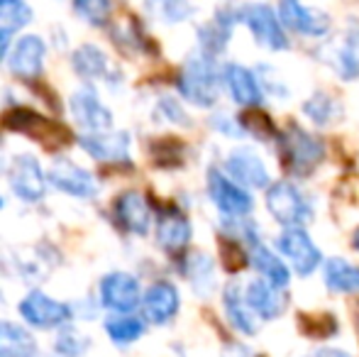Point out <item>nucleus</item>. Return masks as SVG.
Segmentation results:
<instances>
[{"label":"nucleus","mask_w":359,"mask_h":357,"mask_svg":"<svg viewBox=\"0 0 359 357\" xmlns=\"http://www.w3.org/2000/svg\"><path fill=\"white\" fill-rule=\"evenodd\" d=\"M217 72L210 54L191 57L179 76V90L189 103L210 108L217 100Z\"/></svg>","instance_id":"obj_1"},{"label":"nucleus","mask_w":359,"mask_h":357,"mask_svg":"<svg viewBox=\"0 0 359 357\" xmlns=\"http://www.w3.org/2000/svg\"><path fill=\"white\" fill-rule=\"evenodd\" d=\"M266 208L286 228H303L306 223L313 220V208L303 194L288 181H279L271 184L266 191Z\"/></svg>","instance_id":"obj_2"},{"label":"nucleus","mask_w":359,"mask_h":357,"mask_svg":"<svg viewBox=\"0 0 359 357\" xmlns=\"http://www.w3.org/2000/svg\"><path fill=\"white\" fill-rule=\"evenodd\" d=\"M281 152H284L286 167L291 169L293 174L308 177V174L323 162L325 147H323V142L318 137H313L306 130L291 125V128L281 135Z\"/></svg>","instance_id":"obj_3"},{"label":"nucleus","mask_w":359,"mask_h":357,"mask_svg":"<svg viewBox=\"0 0 359 357\" xmlns=\"http://www.w3.org/2000/svg\"><path fill=\"white\" fill-rule=\"evenodd\" d=\"M240 20L250 27L252 37L257 44L271 49V52H281L288 47V37L284 32V22L279 15L269 8L266 3H250L240 10Z\"/></svg>","instance_id":"obj_4"},{"label":"nucleus","mask_w":359,"mask_h":357,"mask_svg":"<svg viewBox=\"0 0 359 357\" xmlns=\"http://www.w3.org/2000/svg\"><path fill=\"white\" fill-rule=\"evenodd\" d=\"M3 123L5 128L15 130V133H22L25 137H32V140H39L42 144L47 147H59V144L69 142L67 137V128H62L59 123L54 120L44 118V115L34 113L29 108H13L3 115Z\"/></svg>","instance_id":"obj_5"},{"label":"nucleus","mask_w":359,"mask_h":357,"mask_svg":"<svg viewBox=\"0 0 359 357\" xmlns=\"http://www.w3.org/2000/svg\"><path fill=\"white\" fill-rule=\"evenodd\" d=\"M208 196L215 203V208L227 218H247L255 208L252 196L235 179L217 172V169L208 172Z\"/></svg>","instance_id":"obj_6"},{"label":"nucleus","mask_w":359,"mask_h":357,"mask_svg":"<svg viewBox=\"0 0 359 357\" xmlns=\"http://www.w3.org/2000/svg\"><path fill=\"white\" fill-rule=\"evenodd\" d=\"M20 316H22L32 328L49 330V328H59V325H64L67 321H72L74 311H72V306L64 304V301H57L44 294V291L34 289L20 301Z\"/></svg>","instance_id":"obj_7"},{"label":"nucleus","mask_w":359,"mask_h":357,"mask_svg":"<svg viewBox=\"0 0 359 357\" xmlns=\"http://www.w3.org/2000/svg\"><path fill=\"white\" fill-rule=\"evenodd\" d=\"M100 301L115 314H133L142 304V289L137 276L128 271H110L100 279Z\"/></svg>","instance_id":"obj_8"},{"label":"nucleus","mask_w":359,"mask_h":357,"mask_svg":"<svg viewBox=\"0 0 359 357\" xmlns=\"http://www.w3.org/2000/svg\"><path fill=\"white\" fill-rule=\"evenodd\" d=\"M276 248L284 257L291 262V267L301 276H311L318 269L323 255L318 250V245L311 240V235L303 228H286L281 233V238L276 240Z\"/></svg>","instance_id":"obj_9"},{"label":"nucleus","mask_w":359,"mask_h":357,"mask_svg":"<svg viewBox=\"0 0 359 357\" xmlns=\"http://www.w3.org/2000/svg\"><path fill=\"white\" fill-rule=\"evenodd\" d=\"M10 186L15 196L27 203L42 201L47 194V174L42 172V164L34 154H20L15 157L13 169H10Z\"/></svg>","instance_id":"obj_10"},{"label":"nucleus","mask_w":359,"mask_h":357,"mask_svg":"<svg viewBox=\"0 0 359 357\" xmlns=\"http://www.w3.org/2000/svg\"><path fill=\"white\" fill-rule=\"evenodd\" d=\"M49 184L54 189L64 191L67 196H76V198H93L98 196V181L90 172L83 167L74 164L72 159H54L47 174Z\"/></svg>","instance_id":"obj_11"},{"label":"nucleus","mask_w":359,"mask_h":357,"mask_svg":"<svg viewBox=\"0 0 359 357\" xmlns=\"http://www.w3.org/2000/svg\"><path fill=\"white\" fill-rule=\"evenodd\" d=\"M69 108H72L74 120L79 128L86 130V135L93 133H108L113 128V113L103 105V100L95 95V90L81 88L69 98Z\"/></svg>","instance_id":"obj_12"},{"label":"nucleus","mask_w":359,"mask_h":357,"mask_svg":"<svg viewBox=\"0 0 359 357\" xmlns=\"http://www.w3.org/2000/svg\"><path fill=\"white\" fill-rule=\"evenodd\" d=\"M44 57H47V44L37 34H22L15 42L13 52L8 57V67L22 81H32V79L42 76Z\"/></svg>","instance_id":"obj_13"},{"label":"nucleus","mask_w":359,"mask_h":357,"mask_svg":"<svg viewBox=\"0 0 359 357\" xmlns=\"http://www.w3.org/2000/svg\"><path fill=\"white\" fill-rule=\"evenodd\" d=\"M279 20L288 29L308 37H323L330 29V18L327 13L316 8H308L301 0H281L279 3Z\"/></svg>","instance_id":"obj_14"},{"label":"nucleus","mask_w":359,"mask_h":357,"mask_svg":"<svg viewBox=\"0 0 359 357\" xmlns=\"http://www.w3.org/2000/svg\"><path fill=\"white\" fill-rule=\"evenodd\" d=\"M181 306V296L171 281H154L142 296V314L149 323L166 325L176 318Z\"/></svg>","instance_id":"obj_15"},{"label":"nucleus","mask_w":359,"mask_h":357,"mask_svg":"<svg viewBox=\"0 0 359 357\" xmlns=\"http://www.w3.org/2000/svg\"><path fill=\"white\" fill-rule=\"evenodd\" d=\"M120 228L135 235H147L151 225V208L140 191H123L113 203Z\"/></svg>","instance_id":"obj_16"},{"label":"nucleus","mask_w":359,"mask_h":357,"mask_svg":"<svg viewBox=\"0 0 359 357\" xmlns=\"http://www.w3.org/2000/svg\"><path fill=\"white\" fill-rule=\"evenodd\" d=\"M227 174L242 186L250 189H266L269 186V169L252 147H240L227 157Z\"/></svg>","instance_id":"obj_17"},{"label":"nucleus","mask_w":359,"mask_h":357,"mask_svg":"<svg viewBox=\"0 0 359 357\" xmlns=\"http://www.w3.org/2000/svg\"><path fill=\"white\" fill-rule=\"evenodd\" d=\"M247 304L262 321H274L286 311V291L269 284L266 279H255L245 289Z\"/></svg>","instance_id":"obj_18"},{"label":"nucleus","mask_w":359,"mask_h":357,"mask_svg":"<svg viewBox=\"0 0 359 357\" xmlns=\"http://www.w3.org/2000/svg\"><path fill=\"white\" fill-rule=\"evenodd\" d=\"M79 144L100 162H128L130 157V135L128 133H93L81 135Z\"/></svg>","instance_id":"obj_19"},{"label":"nucleus","mask_w":359,"mask_h":357,"mask_svg":"<svg viewBox=\"0 0 359 357\" xmlns=\"http://www.w3.org/2000/svg\"><path fill=\"white\" fill-rule=\"evenodd\" d=\"M222 309H225V316L230 321V325L242 335H257L259 330V318L257 314L250 309L247 304L245 291L240 289V284H227L225 291H222Z\"/></svg>","instance_id":"obj_20"},{"label":"nucleus","mask_w":359,"mask_h":357,"mask_svg":"<svg viewBox=\"0 0 359 357\" xmlns=\"http://www.w3.org/2000/svg\"><path fill=\"white\" fill-rule=\"evenodd\" d=\"M191 235H194V228H191L189 218L179 210H166L156 220V243L169 255L186 250V245L191 243Z\"/></svg>","instance_id":"obj_21"},{"label":"nucleus","mask_w":359,"mask_h":357,"mask_svg":"<svg viewBox=\"0 0 359 357\" xmlns=\"http://www.w3.org/2000/svg\"><path fill=\"white\" fill-rule=\"evenodd\" d=\"M250 262L255 264V269L259 271L262 279H266L269 284L286 289L291 281V271H288L286 262L276 252H271L266 245H262L259 240L250 245Z\"/></svg>","instance_id":"obj_22"},{"label":"nucleus","mask_w":359,"mask_h":357,"mask_svg":"<svg viewBox=\"0 0 359 357\" xmlns=\"http://www.w3.org/2000/svg\"><path fill=\"white\" fill-rule=\"evenodd\" d=\"M225 83L230 95L235 98V103L240 105H259L262 103V86L257 81V76L247 67L240 64H227L225 67Z\"/></svg>","instance_id":"obj_23"},{"label":"nucleus","mask_w":359,"mask_h":357,"mask_svg":"<svg viewBox=\"0 0 359 357\" xmlns=\"http://www.w3.org/2000/svg\"><path fill=\"white\" fill-rule=\"evenodd\" d=\"M37 343L20 325L0 321V357H34Z\"/></svg>","instance_id":"obj_24"},{"label":"nucleus","mask_w":359,"mask_h":357,"mask_svg":"<svg viewBox=\"0 0 359 357\" xmlns=\"http://www.w3.org/2000/svg\"><path fill=\"white\" fill-rule=\"evenodd\" d=\"M325 286L335 294H359V267L342 257H332L325 262Z\"/></svg>","instance_id":"obj_25"},{"label":"nucleus","mask_w":359,"mask_h":357,"mask_svg":"<svg viewBox=\"0 0 359 357\" xmlns=\"http://www.w3.org/2000/svg\"><path fill=\"white\" fill-rule=\"evenodd\" d=\"M72 67L81 79H103L108 72V57L95 44H81L72 54Z\"/></svg>","instance_id":"obj_26"},{"label":"nucleus","mask_w":359,"mask_h":357,"mask_svg":"<svg viewBox=\"0 0 359 357\" xmlns=\"http://www.w3.org/2000/svg\"><path fill=\"white\" fill-rule=\"evenodd\" d=\"M320 59L342 79V81H355L359 76V59L355 57L350 47H337V44H327L320 49Z\"/></svg>","instance_id":"obj_27"},{"label":"nucleus","mask_w":359,"mask_h":357,"mask_svg":"<svg viewBox=\"0 0 359 357\" xmlns=\"http://www.w3.org/2000/svg\"><path fill=\"white\" fill-rule=\"evenodd\" d=\"M105 333H108V338L118 345L137 343V340L144 335V321L137 318V316H130V314L110 316V318L105 321Z\"/></svg>","instance_id":"obj_28"},{"label":"nucleus","mask_w":359,"mask_h":357,"mask_svg":"<svg viewBox=\"0 0 359 357\" xmlns=\"http://www.w3.org/2000/svg\"><path fill=\"white\" fill-rule=\"evenodd\" d=\"M186 276L201 296H208L215 289V267L213 260L203 252H194L186 260Z\"/></svg>","instance_id":"obj_29"},{"label":"nucleus","mask_w":359,"mask_h":357,"mask_svg":"<svg viewBox=\"0 0 359 357\" xmlns=\"http://www.w3.org/2000/svg\"><path fill=\"white\" fill-rule=\"evenodd\" d=\"M34 18L32 8L25 0H0V29H22L25 25H29Z\"/></svg>","instance_id":"obj_30"},{"label":"nucleus","mask_w":359,"mask_h":357,"mask_svg":"<svg viewBox=\"0 0 359 357\" xmlns=\"http://www.w3.org/2000/svg\"><path fill=\"white\" fill-rule=\"evenodd\" d=\"M227 39H230V22L225 15H217L210 25L201 29V44H203L205 54H217L225 49Z\"/></svg>","instance_id":"obj_31"},{"label":"nucleus","mask_w":359,"mask_h":357,"mask_svg":"<svg viewBox=\"0 0 359 357\" xmlns=\"http://www.w3.org/2000/svg\"><path fill=\"white\" fill-rule=\"evenodd\" d=\"M303 113L323 128V125H330L337 118V103L327 93H316L311 100L303 103Z\"/></svg>","instance_id":"obj_32"},{"label":"nucleus","mask_w":359,"mask_h":357,"mask_svg":"<svg viewBox=\"0 0 359 357\" xmlns=\"http://www.w3.org/2000/svg\"><path fill=\"white\" fill-rule=\"evenodd\" d=\"M74 10L86 22L95 25V27H103L110 18L113 3L110 0H74Z\"/></svg>","instance_id":"obj_33"},{"label":"nucleus","mask_w":359,"mask_h":357,"mask_svg":"<svg viewBox=\"0 0 359 357\" xmlns=\"http://www.w3.org/2000/svg\"><path fill=\"white\" fill-rule=\"evenodd\" d=\"M88 350V338L79 330H64L57 340V353L62 357H81Z\"/></svg>","instance_id":"obj_34"},{"label":"nucleus","mask_w":359,"mask_h":357,"mask_svg":"<svg viewBox=\"0 0 359 357\" xmlns=\"http://www.w3.org/2000/svg\"><path fill=\"white\" fill-rule=\"evenodd\" d=\"M159 110H161V113H166V120H171V123H176V125H191V120L186 118L184 108H181V105L176 103L174 98H161Z\"/></svg>","instance_id":"obj_35"},{"label":"nucleus","mask_w":359,"mask_h":357,"mask_svg":"<svg viewBox=\"0 0 359 357\" xmlns=\"http://www.w3.org/2000/svg\"><path fill=\"white\" fill-rule=\"evenodd\" d=\"M213 125H215L217 130H222L227 137H242V133H245V130L240 128V123H232L227 115H220V118H215Z\"/></svg>","instance_id":"obj_36"},{"label":"nucleus","mask_w":359,"mask_h":357,"mask_svg":"<svg viewBox=\"0 0 359 357\" xmlns=\"http://www.w3.org/2000/svg\"><path fill=\"white\" fill-rule=\"evenodd\" d=\"M313 357H352V355L345 353V350H337V348H320Z\"/></svg>","instance_id":"obj_37"},{"label":"nucleus","mask_w":359,"mask_h":357,"mask_svg":"<svg viewBox=\"0 0 359 357\" xmlns=\"http://www.w3.org/2000/svg\"><path fill=\"white\" fill-rule=\"evenodd\" d=\"M8 49H10V32L8 29H0V62L5 59Z\"/></svg>","instance_id":"obj_38"},{"label":"nucleus","mask_w":359,"mask_h":357,"mask_svg":"<svg viewBox=\"0 0 359 357\" xmlns=\"http://www.w3.org/2000/svg\"><path fill=\"white\" fill-rule=\"evenodd\" d=\"M347 47H350L352 52H355V57L359 59V29L350 34V39H347Z\"/></svg>","instance_id":"obj_39"},{"label":"nucleus","mask_w":359,"mask_h":357,"mask_svg":"<svg viewBox=\"0 0 359 357\" xmlns=\"http://www.w3.org/2000/svg\"><path fill=\"white\" fill-rule=\"evenodd\" d=\"M355 248H357V252H359V228H357V233H355Z\"/></svg>","instance_id":"obj_40"},{"label":"nucleus","mask_w":359,"mask_h":357,"mask_svg":"<svg viewBox=\"0 0 359 357\" xmlns=\"http://www.w3.org/2000/svg\"><path fill=\"white\" fill-rule=\"evenodd\" d=\"M0 210H3V196H0Z\"/></svg>","instance_id":"obj_41"}]
</instances>
